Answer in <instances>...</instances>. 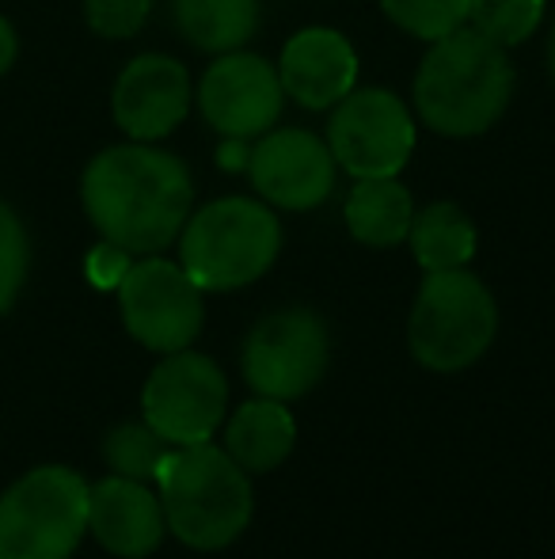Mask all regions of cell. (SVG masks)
Masks as SVG:
<instances>
[{
  "label": "cell",
  "instance_id": "obj_8",
  "mask_svg": "<svg viewBox=\"0 0 555 559\" xmlns=\"http://www.w3.org/2000/svg\"><path fill=\"white\" fill-rule=\"evenodd\" d=\"M229 407V381L221 366L191 346L164 354L141 392L145 423L168 445H198L221 430Z\"/></svg>",
  "mask_w": 555,
  "mask_h": 559
},
{
  "label": "cell",
  "instance_id": "obj_7",
  "mask_svg": "<svg viewBox=\"0 0 555 559\" xmlns=\"http://www.w3.org/2000/svg\"><path fill=\"white\" fill-rule=\"evenodd\" d=\"M331 361V335L319 312L278 309L248 332L240 366L244 381L267 400H301L324 381Z\"/></svg>",
  "mask_w": 555,
  "mask_h": 559
},
{
  "label": "cell",
  "instance_id": "obj_10",
  "mask_svg": "<svg viewBox=\"0 0 555 559\" xmlns=\"http://www.w3.org/2000/svg\"><path fill=\"white\" fill-rule=\"evenodd\" d=\"M119 309L126 332L156 354L186 350L206 320V301L194 278L160 255H145L130 266L119 286Z\"/></svg>",
  "mask_w": 555,
  "mask_h": 559
},
{
  "label": "cell",
  "instance_id": "obj_9",
  "mask_svg": "<svg viewBox=\"0 0 555 559\" xmlns=\"http://www.w3.org/2000/svg\"><path fill=\"white\" fill-rule=\"evenodd\" d=\"M327 148L354 179L400 176L415 148V118L388 88H354L327 122Z\"/></svg>",
  "mask_w": 555,
  "mask_h": 559
},
{
  "label": "cell",
  "instance_id": "obj_11",
  "mask_svg": "<svg viewBox=\"0 0 555 559\" xmlns=\"http://www.w3.org/2000/svg\"><path fill=\"white\" fill-rule=\"evenodd\" d=\"M281 107L286 88L278 81V66L260 53H217L198 81V111L221 138H263L278 126Z\"/></svg>",
  "mask_w": 555,
  "mask_h": 559
},
{
  "label": "cell",
  "instance_id": "obj_13",
  "mask_svg": "<svg viewBox=\"0 0 555 559\" xmlns=\"http://www.w3.org/2000/svg\"><path fill=\"white\" fill-rule=\"evenodd\" d=\"M191 73L168 53H141L119 73L111 92V115L130 141L168 138L191 115Z\"/></svg>",
  "mask_w": 555,
  "mask_h": 559
},
{
  "label": "cell",
  "instance_id": "obj_23",
  "mask_svg": "<svg viewBox=\"0 0 555 559\" xmlns=\"http://www.w3.org/2000/svg\"><path fill=\"white\" fill-rule=\"evenodd\" d=\"M31 266V240L20 214L0 199V317L15 305Z\"/></svg>",
  "mask_w": 555,
  "mask_h": 559
},
{
  "label": "cell",
  "instance_id": "obj_1",
  "mask_svg": "<svg viewBox=\"0 0 555 559\" xmlns=\"http://www.w3.org/2000/svg\"><path fill=\"white\" fill-rule=\"evenodd\" d=\"M81 202L104 240L130 255H160L191 217L194 179L179 156L130 141L92 156L81 176Z\"/></svg>",
  "mask_w": 555,
  "mask_h": 559
},
{
  "label": "cell",
  "instance_id": "obj_2",
  "mask_svg": "<svg viewBox=\"0 0 555 559\" xmlns=\"http://www.w3.org/2000/svg\"><path fill=\"white\" fill-rule=\"evenodd\" d=\"M415 111L442 138H480L503 118L514 96V66L506 46L464 23L430 43L415 73Z\"/></svg>",
  "mask_w": 555,
  "mask_h": 559
},
{
  "label": "cell",
  "instance_id": "obj_26",
  "mask_svg": "<svg viewBox=\"0 0 555 559\" xmlns=\"http://www.w3.org/2000/svg\"><path fill=\"white\" fill-rule=\"evenodd\" d=\"M252 160V141H240V138H225L221 148H217V164L221 168H244Z\"/></svg>",
  "mask_w": 555,
  "mask_h": 559
},
{
  "label": "cell",
  "instance_id": "obj_28",
  "mask_svg": "<svg viewBox=\"0 0 555 559\" xmlns=\"http://www.w3.org/2000/svg\"><path fill=\"white\" fill-rule=\"evenodd\" d=\"M548 66H552V76H555V27H552V43H548Z\"/></svg>",
  "mask_w": 555,
  "mask_h": 559
},
{
  "label": "cell",
  "instance_id": "obj_18",
  "mask_svg": "<svg viewBox=\"0 0 555 559\" xmlns=\"http://www.w3.org/2000/svg\"><path fill=\"white\" fill-rule=\"evenodd\" d=\"M176 27L194 50L232 53L260 27V0H176Z\"/></svg>",
  "mask_w": 555,
  "mask_h": 559
},
{
  "label": "cell",
  "instance_id": "obj_27",
  "mask_svg": "<svg viewBox=\"0 0 555 559\" xmlns=\"http://www.w3.org/2000/svg\"><path fill=\"white\" fill-rule=\"evenodd\" d=\"M15 53H20V38H15V27L0 15V76L15 66Z\"/></svg>",
  "mask_w": 555,
  "mask_h": 559
},
{
  "label": "cell",
  "instance_id": "obj_14",
  "mask_svg": "<svg viewBox=\"0 0 555 559\" xmlns=\"http://www.w3.org/2000/svg\"><path fill=\"white\" fill-rule=\"evenodd\" d=\"M278 81L304 111H327L358 84V53L335 27H304L281 46Z\"/></svg>",
  "mask_w": 555,
  "mask_h": 559
},
{
  "label": "cell",
  "instance_id": "obj_16",
  "mask_svg": "<svg viewBox=\"0 0 555 559\" xmlns=\"http://www.w3.org/2000/svg\"><path fill=\"white\" fill-rule=\"evenodd\" d=\"M297 445V423L281 400H248L225 427V453L248 472H275Z\"/></svg>",
  "mask_w": 555,
  "mask_h": 559
},
{
  "label": "cell",
  "instance_id": "obj_19",
  "mask_svg": "<svg viewBox=\"0 0 555 559\" xmlns=\"http://www.w3.org/2000/svg\"><path fill=\"white\" fill-rule=\"evenodd\" d=\"M422 271H460L475 255V225L457 202H434L415 214L408 233Z\"/></svg>",
  "mask_w": 555,
  "mask_h": 559
},
{
  "label": "cell",
  "instance_id": "obj_3",
  "mask_svg": "<svg viewBox=\"0 0 555 559\" xmlns=\"http://www.w3.org/2000/svg\"><path fill=\"white\" fill-rule=\"evenodd\" d=\"M156 487L168 533L186 548L217 552L244 537L252 525V476L221 445L198 442L168 449L156 472Z\"/></svg>",
  "mask_w": 555,
  "mask_h": 559
},
{
  "label": "cell",
  "instance_id": "obj_5",
  "mask_svg": "<svg viewBox=\"0 0 555 559\" xmlns=\"http://www.w3.org/2000/svg\"><path fill=\"white\" fill-rule=\"evenodd\" d=\"M498 335V305L468 266L430 271L408 320V346L419 366L460 373L491 350Z\"/></svg>",
  "mask_w": 555,
  "mask_h": 559
},
{
  "label": "cell",
  "instance_id": "obj_4",
  "mask_svg": "<svg viewBox=\"0 0 555 559\" xmlns=\"http://www.w3.org/2000/svg\"><path fill=\"white\" fill-rule=\"evenodd\" d=\"M281 251V222L267 202L217 199L186 217L179 233V266L202 294H229L260 282Z\"/></svg>",
  "mask_w": 555,
  "mask_h": 559
},
{
  "label": "cell",
  "instance_id": "obj_22",
  "mask_svg": "<svg viewBox=\"0 0 555 559\" xmlns=\"http://www.w3.org/2000/svg\"><path fill=\"white\" fill-rule=\"evenodd\" d=\"M544 20V0H472V23L480 35H487L498 46H518L541 27Z\"/></svg>",
  "mask_w": 555,
  "mask_h": 559
},
{
  "label": "cell",
  "instance_id": "obj_25",
  "mask_svg": "<svg viewBox=\"0 0 555 559\" xmlns=\"http://www.w3.org/2000/svg\"><path fill=\"white\" fill-rule=\"evenodd\" d=\"M130 266H134V255H130L126 248H119V243H111V240H104L99 248H92L88 259H84L88 282H92V286H99V289H119Z\"/></svg>",
  "mask_w": 555,
  "mask_h": 559
},
{
  "label": "cell",
  "instance_id": "obj_6",
  "mask_svg": "<svg viewBox=\"0 0 555 559\" xmlns=\"http://www.w3.org/2000/svg\"><path fill=\"white\" fill-rule=\"evenodd\" d=\"M84 533L88 484L65 464H43L0 495V559H73Z\"/></svg>",
  "mask_w": 555,
  "mask_h": 559
},
{
  "label": "cell",
  "instance_id": "obj_24",
  "mask_svg": "<svg viewBox=\"0 0 555 559\" xmlns=\"http://www.w3.org/2000/svg\"><path fill=\"white\" fill-rule=\"evenodd\" d=\"M148 12L153 0H84V20L99 38H134Z\"/></svg>",
  "mask_w": 555,
  "mask_h": 559
},
{
  "label": "cell",
  "instance_id": "obj_21",
  "mask_svg": "<svg viewBox=\"0 0 555 559\" xmlns=\"http://www.w3.org/2000/svg\"><path fill=\"white\" fill-rule=\"evenodd\" d=\"M381 12L408 35L422 38V43H437L464 27L472 0H381Z\"/></svg>",
  "mask_w": 555,
  "mask_h": 559
},
{
  "label": "cell",
  "instance_id": "obj_20",
  "mask_svg": "<svg viewBox=\"0 0 555 559\" xmlns=\"http://www.w3.org/2000/svg\"><path fill=\"white\" fill-rule=\"evenodd\" d=\"M164 456H168V442L148 423H122L104 438V461L114 476L148 484L160 472Z\"/></svg>",
  "mask_w": 555,
  "mask_h": 559
},
{
  "label": "cell",
  "instance_id": "obj_12",
  "mask_svg": "<svg viewBox=\"0 0 555 559\" xmlns=\"http://www.w3.org/2000/svg\"><path fill=\"white\" fill-rule=\"evenodd\" d=\"M248 176L263 202L301 214L331 199L339 164L324 138L301 126H286V130H267L255 141Z\"/></svg>",
  "mask_w": 555,
  "mask_h": 559
},
{
  "label": "cell",
  "instance_id": "obj_17",
  "mask_svg": "<svg viewBox=\"0 0 555 559\" xmlns=\"http://www.w3.org/2000/svg\"><path fill=\"white\" fill-rule=\"evenodd\" d=\"M347 228L365 248H396L408 240L415 222V199L396 176L388 179H358L342 206Z\"/></svg>",
  "mask_w": 555,
  "mask_h": 559
},
{
  "label": "cell",
  "instance_id": "obj_15",
  "mask_svg": "<svg viewBox=\"0 0 555 559\" xmlns=\"http://www.w3.org/2000/svg\"><path fill=\"white\" fill-rule=\"evenodd\" d=\"M88 530L111 556L145 559L160 548L164 522L160 495L126 476H107L88 487Z\"/></svg>",
  "mask_w": 555,
  "mask_h": 559
}]
</instances>
